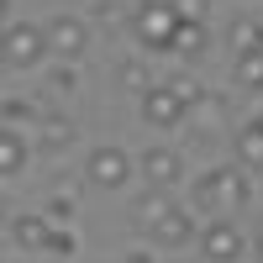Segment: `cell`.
Listing matches in <instances>:
<instances>
[{
  "label": "cell",
  "mask_w": 263,
  "mask_h": 263,
  "mask_svg": "<svg viewBox=\"0 0 263 263\" xmlns=\"http://www.w3.org/2000/svg\"><path fill=\"white\" fill-rule=\"evenodd\" d=\"M253 200V184H248V174L237 168V163H221V168H211L195 179V205L190 211H205V216H237Z\"/></svg>",
  "instance_id": "1"
},
{
  "label": "cell",
  "mask_w": 263,
  "mask_h": 263,
  "mask_svg": "<svg viewBox=\"0 0 263 263\" xmlns=\"http://www.w3.org/2000/svg\"><path fill=\"white\" fill-rule=\"evenodd\" d=\"M0 63H6V69H37V63H48V37H42V27H32V21H6V27H0Z\"/></svg>",
  "instance_id": "2"
},
{
  "label": "cell",
  "mask_w": 263,
  "mask_h": 263,
  "mask_svg": "<svg viewBox=\"0 0 263 263\" xmlns=\"http://www.w3.org/2000/svg\"><path fill=\"white\" fill-rule=\"evenodd\" d=\"M174 32H179V11H174L168 0H142V6L132 11V37H137L147 53H168Z\"/></svg>",
  "instance_id": "3"
},
{
  "label": "cell",
  "mask_w": 263,
  "mask_h": 263,
  "mask_svg": "<svg viewBox=\"0 0 263 263\" xmlns=\"http://www.w3.org/2000/svg\"><path fill=\"white\" fill-rule=\"evenodd\" d=\"M132 174H137V163H132V153L116 147V142H100V147H90V158H84V179L95 190H126Z\"/></svg>",
  "instance_id": "4"
},
{
  "label": "cell",
  "mask_w": 263,
  "mask_h": 263,
  "mask_svg": "<svg viewBox=\"0 0 263 263\" xmlns=\"http://www.w3.org/2000/svg\"><path fill=\"white\" fill-rule=\"evenodd\" d=\"M42 37H48V58H58V63H79L84 48H90V21L74 16V11H63V16H53L48 27H42Z\"/></svg>",
  "instance_id": "5"
},
{
  "label": "cell",
  "mask_w": 263,
  "mask_h": 263,
  "mask_svg": "<svg viewBox=\"0 0 263 263\" xmlns=\"http://www.w3.org/2000/svg\"><path fill=\"white\" fill-rule=\"evenodd\" d=\"M200 253L211 258V263H242V253H248V237H242V227L232 221V216H211V221H200Z\"/></svg>",
  "instance_id": "6"
},
{
  "label": "cell",
  "mask_w": 263,
  "mask_h": 263,
  "mask_svg": "<svg viewBox=\"0 0 263 263\" xmlns=\"http://www.w3.org/2000/svg\"><path fill=\"white\" fill-rule=\"evenodd\" d=\"M142 168V179H147V190H174L184 179V153L179 147H168V142H153V147H142V158H132Z\"/></svg>",
  "instance_id": "7"
},
{
  "label": "cell",
  "mask_w": 263,
  "mask_h": 263,
  "mask_svg": "<svg viewBox=\"0 0 263 263\" xmlns=\"http://www.w3.org/2000/svg\"><path fill=\"white\" fill-rule=\"evenodd\" d=\"M195 232H200L195 211L174 200V205H168V211L158 216V221L147 227V242H153V248H190V242H195Z\"/></svg>",
  "instance_id": "8"
},
{
  "label": "cell",
  "mask_w": 263,
  "mask_h": 263,
  "mask_svg": "<svg viewBox=\"0 0 263 263\" xmlns=\"http://www.w3.org/2000/svg\"><path fill=\"white\" fill-rule=\"evenodd\" d=\"M184 111H190V105H179V100L163 90V84L142 90V121H147V126H158V132H179V126L190 121Z\"/></svg>",
  "instance_id": "9"
},
{
  "label": "cell",
  "mask_w": 263,
  "mask_h": 263,
  "mask_svg": "<svg viewBox=\"0 0 263 263\" xmlns=\"http://www.w3.org/2000/svg\"><path fill=\"white\" fill-rule=\"evenodd\" d=\"M48 237H53V221L42 211H27V216H16L11 221V242L21 248V253H42L48 248Z\"/></svg>",
  "instance_id": "10"
},
{
  "label": "cell",
  "mask_w": 263,
  "mask_h": 263,
  "mask_svg": "<svg viewBox=\"0 0 263 263\" xmlns=\"http://www.w3.org/2000/svg\"><path fill=\"white\" fill-rule=\"evenodd\" d=\"M237 142V168L242 174H263V121H242L232 132Z\"/></svg>",
  "instance_id": "11"
},
{
  "label": "cell",
  "mask_w": 263,
  "mask_h": 263,
  "mask_svg": "<svg viewBox=\"0 0 263 263\" xmlns=\"http://www.w3.org/2000/svg\"><path fill=\"white\" fill-rule=\"evenodd\" d=\"M32 158V142H27V132H16V126H0V179H11V174H21Z\"/></svg>",
  "instance_id": "12"
},
{
  "label": "cell",
  "mask_w": 263,
  "mask_h": 263,
  "mask_svg": "<svg viewBox=\"0 0 263 263\" xmlns=\"http://www.w3.org/2000/svg\"><path fill=\"white\" fill-rule=\"evenodd\" d=\"M227 42H232V53H237V58L263 53V21H253V16H237L232 27H227Z\"/></svg>",
  "instance_id": "13"
},
{
  "label": "cell",
  "mask_w": 263,
  "mask_h": 263,
  "mask_svg": "<svg viewBox=\"0 0 263 263\" xmlns=\"http://www.w3.org/2000/svg\"><path fill=\"white\" fill-rule=\"evenodd\" d=\"M168 53H179L184 63H195V58L205 53V21H179V32H174Z\"/></svg>",
  "instance_id": "14"
},
{
  "label": "cell",
  "mask_w": 263,
  "mask_h": 263,
  "mask_svg": "<svg viewBox=\"0 0 263 263\" xmlns=\"http://www.w3.org/2000/svg\"><path fill=\"white\" fill-rule=\"evenodd\" d=\"M168 205H174V195H168V190H147L142 200L132 205V221H137V232H147V227L158 221V216H163Z\"/></svg>",
  "instance_id": "15"
},
{
  "label": "cell",
  "mask_w": 263,
  "mask_h": 263,
  "mask_svg": "<svg viewBox=\"0 0 263 263\" xmlns=\"http://www.w3.org/2000/svg\"><path fill=\"white\" fill-rule=\"evenodd\" d=\"M32 137H37L42 147H69V137H74V121H69V116H42V121L32 126Z\"/></svg>",
  "instance_id": "16"
},
{
  "label": "cell",
  "mask_w": 263,
  "mask_h": 263,
  "mask_svg": "<svg viewBox=\"0 0 263 263\" xmlns=\"http://www.w3.org/2000/svg\"><path fill=\"white\" fill-rule=\"evenodd\" d=\"M163 84V90L174 95V100H179V105H195V100H200L205 90H200V79H195V74H168V79H158Z\"/></svg>",
  "instance_id": "17"
},
{
  "label": "cell",
  "mask_w": 263,
  "mask_h": 263,
  "mask_svg": "<svg viewBox=\"0 0 263 263\" xmlns=\"http://www.w3.org/2000/svg\"><path fill=\"white\" fill-rule=\"evenodd\" d=\"M0 116H6V126H11V121H27V137H32V126L48 116V111H42L37 100H6V105H0Z\"/></svg>",
  "instance_id": "18"
},
{
  "label": "cell",
  "mask_w": 263,
  "mask_h": 263,
  "mask_svg": "<svg viewBox=\"0 0 263 263\" xmlns=\"http://www.w3.org/2000/svg\"><path fill=\"white\" fill-rule=\"evenodd\" d=\"M237 84H242L248 95H263V53L237 58Z\"/></svg>",
  "instance_id": "19"
},
{
  "label": "cell",
  "mask_w": 263,
  "mask_h": 263,
  "mask_svg": "<svg viewBox=\"0 0 263 263\" xmlns=\"http://www.w3.org/2000/svg\"><path fill=\"white\" fill-rule=\"evenodd\" d=\"M121 84H126V90H137V95H142V90H153L147 63H142V58H126V63H121Z\"/></svg>",
  "instance_id": "20"
},
{
  "label": "cell",
  "mask_w": 263,
  "mask_h": 263,
  "mask_svg": "<svg viewBox=\"0 0 263 263\" xmlns=\"http://www.w3.org/2000/svg\"><path fill=\"white\" fill-rule=\"evenodd\" d=\"M42 253H53V258H74L79 253V237L69 232V227H53V237H48V248Z\"/></svg>",
  "instance_id": "21"
},
{
  "label": "cell",
  "mask_w": 263,
  "mask_h": 263,
  "mask_svg": "<svg viewBox=\"0 0 263 263\" xmlns=\"http://www.w3.org/2000/svg\"><path fill=\"white\" fill-rule=\"evenodd\" d=\"M116 16H121L116 0H100V6H95V21H116Z\"/></svg>",
  "instance_id": "22"
},
{
  "label": "cell",
  "mask_w": 263,
  "mask_h": 263,
  "mask_svg": "<svg viewBox=\"0 0 263 263\" xmlns=\"http://www.w3.org/2000/svg\"><path fill=\"white\" fill-rule=\"evenodd\" d=\"M126 263H153V248H137V253H132Z\"/></svg>",
  "instance_id": "23"
},
{
  "label": "cell",
  "mask_w": 263,
  "mask_h": 263,
  "mask_svg": "<svg viewBox=\"0 0 263 263\" xmlns=\"http://www.w3.org/2000/svg\"><path fill=\"white\" fill-rule=\"evenodd\" d=\"M253 253H258V263H263V221H258V237H253Z\"/></svg>",
  "instance_id": "24"
},
{
  "label": "cell",
  "mask_w": 263,
  "mask_h": 263,
  "mask_svg": "<svg viewBox=\"0 0 263 263\" xmlns=\"http://www.w3.org/2000/svg\"><path fill=\"white\" fill-rule=\"evenodd\" d=\"M6 21H11V0H0V27H6Z\"/></svg>",
  "instance_id": "25"
}]
</instances>
